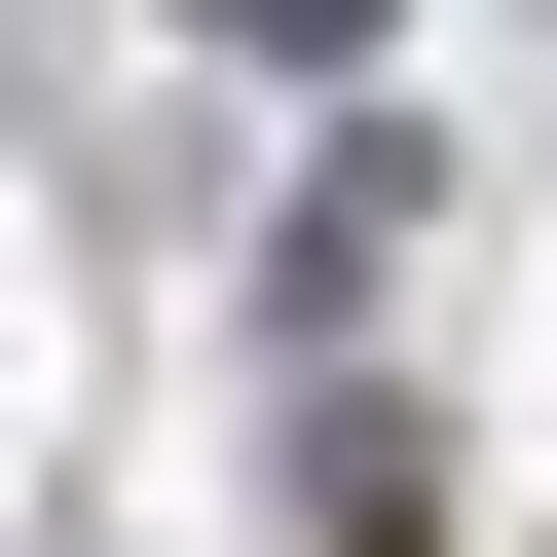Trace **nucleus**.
I'll list each match as a JSON object with an SVG mask.
<instances>
[{
	"mask_svg": "<svg viewBox=\"0 0 557 557\" xmlns=\"http://www.w3.org/2000/svg\"><path fill=\"white\" fill-rule=\"evenodd\" d=\"M223 38H335V0H223Z\"/></svg>",
	"mask_w": 557,
	"mask_h": 557,
	"instance_id": "nucleus-1",
	"label": "nucleus"
}]
</instances>
